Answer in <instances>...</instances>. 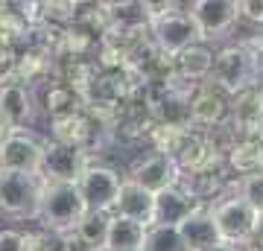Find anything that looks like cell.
Masks as SVG:
<instances>
[{"label": "cell", "instance_id": "obj_1", "mask_svg": "<svg viewBox=\"0 0 263 251\" xmlns=\"http://www.w3.org/2000/svg\"><path fill=\"white\" fill-rule=\"evenodd\" d=\"M85 202L76 184H47L41 181V193H38V207L35 216L38 222L44 225V231L53 234H73V228L82 222Z\"/></svg>", "mask_w": 263, "mask_h": 251}, {"label": "cell", "instance_id": "obj_2", "mask_svg": "<svg viewBox=\"0 0 263 251\" xmlns=\"http://www.w3.org/2000/svg\"><path fill=\"white\" fill-rule=\"evenodd\" d=\"M208 85H214L216 91L226 93V96H234V93L246 91V88L260 85L249 50L243 44H228L219 53H214V65H211Z\"/></svg>", "mask_w": 263, "mask_h": 251}, {"label": "cell", "instance_id": "obj_3", "mask_svg": "<svg viewBox=\"0 0 263 251\" xmlns=\"http://www.w3.org/2000/svg\"><path fill=\"white\" fill-rule=\"evenodd\" d=\"M211 216L216 222V231L222 237V242H240L252 240L254 234H260L263 228V216L257 210L246 205L240 196H226V199H216L214 205H208Z\"/></svg>", "mask_w": 263, "mask_h": 251}, {"label": "cell", "instance_id": "obj_4", "mask_svg": "<svg viewBox=\"0 0 263 251\" xmlns=\"http://www.w3.org/2000/svg\"><path fill=\"white\" fill-rule=\"evenodd\" d=\"M85 167H91V155L82 149L65 146L56 140L41 143V161H38L35 176L47 184H76Z\"/></svg>", "mask_w": 263, "mask_h": 251}, {"label": "cell", "instance_id": "obj_5", "mask_svg": "<svg viewBox=\"0 0 263 251\" xmlns=\"http://www.w3.org/2000/svg\"><path fill=\"white\" fill-rule=\"evenodd\" d=\"M123 178L117 169L103 167V164H91L85 167V172L76 181V190L82 196L85 210L88 214H108L117 202V193H120Z\"/></svg>", "mask_w": 263, "mask_h": 251}, {"label": "cell", "instance_id": "obj_6", "mask_svg": "<svg viewBox=\"0 0 263 251\" xmlns=\"http://www.w3.org/2000/svg\"><path fill=\"white\" fill-rule=\"evenodd\" d=\"M149 38H152V44H155V50L170 59H176L181 50H187V47L202 41L193 18L187 15V6H181L179 12H173V15H167V18H161V21H152Z\"/></svg>", "mask_w": 263, "mask_h": 251}, {"label": "cell", "instance_id": "obj_7", "mask_svg": "<svg viewBox=\"0 0 263 251\" xmlns=\"http://www.w3.org/2000/svg\"><path fill=\"white\" fill-rule=\"evenodd\" d=\"M41 178L24 172H0V214L6 216H35Z\"/></svg>", "mask_w": 263, "mask_h": 251}, {"label": "cell", "instance_id": "obj_8", "mask_svg": "<svg viewBox=\"0 0 263 251\" xmlns=\"http://www.w3.org/2000/svg\"><path fill=\"white\" fill-rule=\"evenodd\" d=\"M187 15L193 18L202 41L222 35L240 21V0H196L187 3Z\"/></svg>", "mask_w": 263, "mask_h": 251}, {"label": "cell", "instance_id": "obj_9", "mask_svg": "<svg viewBox=\"0 0 263 251\" xmlns=\"http://www.w3.org/2000/svg\"><path fill=\"white\" fill-rule=\"evenodd\" d=\"M228 114L231 120L228 126L234 129L237 138H260L263 131V88H246V91L234 93L228 103Z\"/></svg>", "mask_w": 263, "mask_h": 251}, {"label": "cell", "instance_id": "obj_10", "mask_svg": "<svg viewBox=\"0 0 263 251\" xmlns=\"http://www.w3.org/2000/svg\"><path fill=\"white\" fill-rule=\"evenodd\" d=\"M41 161V140L27 131H12L0 140V172H24L35 176Z\"/></svg>", "mask_w": 263, "mask_h": 251}, {"label": "cell", "instance_id": "obj_11", "mask_svg": "<svg viewBox=\"0 0 263 251\" xmlns=\"http://www.w3.org/2000/svg\"><path fill=\"white\" fill-rule=\"evenodd\" d=\"M126 178H129L132 184H138L141 190H146L149 196H158V193L179 184V169L164 155H146V158H141L129 169Z\"/></svg>", "mask_w": 263, "mask_h": 251}, {"label": "cell", "instance_id": "obj_12", "mask_svg": "<svg viewBox=\"0 0 263 251\" xmlns=\"http://www.w3.org/2000/svg\"><path fill=\"white\" fill-rule=\"evenodd\" d=\"M187 111H190V129L202 126V129H214L228 117V96L219 93L214 85H193L187 100Z\"/></svg>", "mask_w": 263, "mask_h": 251}, {"label": "cell", "instance_id": "obj_13", "mask_svg": "<svg viewBox=\"0 0 263 251\" xmlns=\"http://www.w3.org/2000/svg\"><path fill=\"white\" fill-rule=\"evenodd\" d=\"M50 131H53V140H56V143L91 152V146L97 143V134L105 131V126L97 120V117H91L88 111H79V114H73V117H67V120L50 123Z\"/></svg>", "mask_w": 263, "mask_h": 251}, {"label": "cell", "instance_id": "obj_14", "mask_svg": "<svg viewBox=\"0 0 263 251\" xmlns=\"http://www.w3.org/2000/svg\"><path fill=\"white\" fill-rule=\"evenodd\" d=\"M176 231H179V240H181V245H184V251H211L214 245L222 242V237H219V231H216V222H214V216H211V210H208V205L196 207Z\"/></svg>", "mask_w": 263, "mask_h": 251}, {"label": "cell", "instance_id": "obj_15", "mask_svg": "<svg viewBox=\"0 0 263 251\" xmlns=\"http://www.w3.org/2000/svg\"><path fill=\"white\" fill-rule=\"evenodd\" d=\"M32 111H35V103H32V93H29L27 85L3 79L0 82V114L6 117L12 131L24 129L32 120Z\"/></svg>", "mask_w": 263, "mask_h": 251}, {"label": "cell", "instance_id": "obj_16", "mask_svg": "<svg viewBox=\"0 0 263 251\" xmlns=\"http://www.w3.org/2000/svg\"><path fill=\"white\" fill-rule=\"evenodd\" d=\"M111 210H114V216H123V219H132V222L143 225V228H152L155 196H149L138 184H132L129 178H123L120 193H117V202H114Z\"/></svg>", "mask_w": 263, "mask_h": 251}, {"label": "cell", "instance_id": "obj_17", "mask_svg": "<svg viewBox=\"0 0 263 251\" xmlns=\"http://www.w3.org/2000/svg\"><path fill=\"white\" fill-rule=\"evenodd\" d=\"M196 207H202L199 202H193L187 193H181L179 184L164 190L155 196V210H152V225H164V228H179Z\"/></svg>", "mask_w": 263, "mask_h": 251}, {"label": "cell", "instance_id": "obj_18", "mask_svg": "<svg viewBox=\"0 0 263 251\" xmlns=\"http://www.w3.org/2000/svg\"><path fill=\"white\" fill-rule=\"evenodd\" d=\"M211 65H214V50L199 41V44L181 50L179 56L173 59V67H176V76H179L184 85H202L208 82L211 76Z\"/></svg>", "mask_w": 263, "mask_h": 251}, {"label": "cell", "instance_id": "obj_19", "mask_svg": "<svg viewBox=\"0 0 263 251\" xmlns=\"http://www.w3.org/2000/svg\"><path fill=\"white\" fill-rule=\"evenodd\" d=\"M226 161L216 164V167L199 169V172H187V176H179V190L187 193L193 202L199 205H208V199H214L222 187H226Z\"/></svg>", "mask_w": 263, "mask_h": 251}, {"label": "cell", "instance_id": "obj_20", "mask_svg": "<svg viewBox=\"0 0 263 251\" xmlns=\"http://www.w3.org/2000/svg\"><path fill=\"white\" fill-rule=\"evenodd\" d=\"M226 167L234 169L240 178L263 172V140L260 138H240L226 152Z\"/></svg>", "mask_w": 263, "mask_h": 251}, {"label": "cell", "instance_id": "obj_21", "mask_svg": "<svg viewBox=\"0 0 263 251\" xmlns=\"http://www.w3.org/2000/svg\"><path fill=\"white\" fill-rule=\"evenodd\" d=\"M44 111H47L50 123H59V120H67L73 114L85 111L82 108V96L70 88L59 82H50V88L44 91Z\"/></svg>", "mask_w": 263, "mask_h": 251}, {"label": "cell", "instance_id": "obj_22", "mask_svg": "<svg viewBox=\"0 0 263 251\" xmlns=\"http://www.w3.org/2000/svg\"><path fill=\"white\" fill-rule=\"evenodd\" d=\"M143 237H146V228H143V225L111 214V219H108V240H105V248H111V251H141Z\"/></svg>", "mask_w": 263, "mask_h": 251}, {"label": "cell", "instance_id": "obj_23", "mask_svg": "<svg viewBox=\"0 0 263 251\" xmlns=\"http://www.w3.org/2000/svg\"><path fill=\"white\" fill-rule=\"evenodd\" d=\"M108 219L111 214H85L82 222L73 228V240L82 242L88 251H103L108 240Z\"/></svg>", "mask_w": 263, "mask_h": 251}, {"label": "cell", "instance_id": "obj_24", "mask_svg": "<svg viewBox=\"0 0 263 251\" xmlns=\"http://www.w3.org/2000/svg\"><path fill=\"white\" fill-rule=\"evenodd\" d=\"M70 234H53V231H29L21 234V251H67Z\"/></svg>", "mask_w": 263, "mask_h": 251}, {"label": "cell", "instance_id": "obj_25", "mask_svg": "<svg viewBox=\"0 0 263 251\" xmlns=\"http://www.w3.org/2000/svg\"><path fill=\"white\" fill-rule=\"evenodd\" d=\"M141 251H184L176 228H164V225H152L146 228Z\"/></svg>", "mask_w": 263, "mask_h": 251}, {"label": "cell", "instance_id": "obj_26", "mask_svg": "<svg viewBox=\"0 0 263 251\" xmlns=\"http://www.w3.org/2000/svg\"><path fill=\"white\" fill-rule=\"evenodd\" d=\"M237 196H240L252 210H257V214L263 216V172L240 178V181H237Z\"/></svg>", "mask_w": 263, "mask_h": 251}, {"label": "cell", "instance_id": "obj_27", "mask_svg": "<svg viewBox=\"0 0 263 251\" xmlns=\"http://www.w3.org/2000/svg\"><path fill=\"white\" fill-rule=\"evenodd\" d=\"M240 18L263 27V0H240Z\"/></svg>", "mask_w": 263, "mask_h": 251}, {"label": "cell", "instance_id": "obj_28", "mask_svg": "<svg viewBox=\"0 0 263 251\" xmlns=\"http://www.w3.org/2000/svg\"><path fill=\"white\" fill-rule=\"evenodd\" d=\"M12 65H15V50H12L9 44H3V41H0V82H3V79H9Z\"/></svg>", "mask_w": 263, "mask_h": 251}, {"label": "cell", "instance_id": "obj_29", "mask_svg": "<svg viewBox=\"0 0 263 251\" xmlns=\"http://www.w3.org/2000/svg\"><path fill=\"white\" fill-rule=\"evenodd\" d=\"M0 251H21L18 231H0Z\"/></svg>", "mask_w": 263, "mask_h": 251}, {"label": "cell", "instance_id": "obj_30", "mask_svg": "<svg viewBox=\"0 0 263 251\" xmlns=\"http://www.w3.org/2000/svg\"><path fill=\"white\" fill-rule=\"evenodd\" d=\"M9 134H12V126L6 123V117L0 114V140H3V138H9Z\"/></svg>", "mask_w": 263, "mask_h": 251}, {"label": "cell", "instance_id": "obj_31", "mask_svg": "<svg viewBox=\"0 0 263 251\" xmlns=\"http://www.w3.org/2000/svg\"><path fill=\"white\" fill-rule=\"evenodd\" d=\"M211 251H240V245H234V242H219V245H214Z\"/></svg>", "mask_w": 263, "mask_h": 251}, {"label": "cell", "instance_id": "obj_32", "mask_svg": "<svg viewBox=\"0 0 263 251\" xmlns=\"http://www.w3.org/2000/svg\"><path fill=\"white\" fill-rule=\"evenodd\" d=\"M260 140H263V131H260Z\"/></svg>", "mask_w": 263, "mask_h": 251}, {"label": "cell", "instance_id": "obj_33", "mask_svg": "<svg viewBox=\"0 0 263 251\" xmlns=\"http://www.w3.org/2000/svg\"><path fill=\"white\" fill-rule=\"evenodd\" d=\"M105 251H111V248H105Z\"/></svg>", "mask_w": 263, "mask_h": 251}, {"label": "cell", "instance_id": "obj_34", "mask_svg": "<svg viewBox=\"0 0 263 251\" xmlns=\"http://www.w3.org/2000/svg\"><path fill=\"white\" fill-rule=\"evenodd\" d=\"M260 88H263V82H260Z\"/></svg>", "mask_w": 263, "mask_h": 251}]
</instances>
